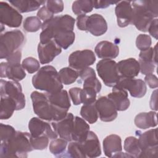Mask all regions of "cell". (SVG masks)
Segmentation results:
<instances>
[{
    "mask_svg": "<svg viewBox=\"0 0 158 158\" xmlns=\"http://www.w3.org/2000/svg\"><path fill=\"white\" fill-rule=\"evenodd\" d=\"M46 4L48 9L53 14L60 13L64 10V2L61 0H49Z\"/></svg>",
    "mask_w": 158,
    "mask_h": 158,
    "instance_id": "45",
    "label": "cell"
},
{
    "mask_svg": "<svg viewBox=\"0 0 158 158\" xmlns=\"http://www.w3.org/2000/svg\"><path fill=\"white\" fill-rule=\"evenodd\" d=\"M152 43L149 35L146 34L139 35L136 40V46L140 51H144L151 47Z\"/></svg>",
    "mask_w": 158,
    "mask_h": 158,
    "instance_id": "44",
    "label": "cell"
},
{
    "mask_svg": "<svg viewBox=\"0 0 158 158\" xmlns=\"http://www.w3.org/2000/svg\"><path fill=\"white\" fill-rule=\"evenodd\" d=\"M61 52L62 48L54 40L44 44L39 43L38 45V58L42 64L50 63Z\"/></svg>",
    "mask_w": 158,
    "mask_h": 158,
    "instance_id": "17",
    "label": "cell"
},
{
    "mask_svg": "<svg viewBox=\"0 0 158 158\" xmlns=\"http://www.w3.org/2000/svg\"><path fill=\"white\" fill-rule=\"evenodd\" d=\"M53 15L54 14L48 9L46 6H42L37 12V17L40 20H43V22L52 18L54 17Z\"/></svg>",
    "mask_w": 158,
    "mask_h": 158,
    "instance_id": "47",
    "label": "cell"
},
{
    "mask_svg": "<svg viewBox=\"0 0 158 158\" xmlns=\"http://www.w3.org/2000/svg\"><path fill=\"white\" fill-rule=\"evenodd\" d=\"M80 80L78 82H83V88H91L97 93L101 89V83L97 78L94 70L91 67H86L78 71Z\"/></svg>",
    "mask_w": 158,
    "mask_h": 158,
    "instance_id": "25",
    "label": "cell"
},
{
    "mask_svg": "<svg viewBox=\"0 0 158 158\" xmlns=\"http://www.w3.org/2000/svg\"><path fill=\"white\" fill-rule=\"evenodd\" d=\"M0 71L1 78H7L15 81H21L26 77L25 70L20 63L1 62Z\"/></svg>",
    "mask_w": 158,
    "mask_h": 158,
    "instance_id": "18",
    "label": "cell"
},
{
    "mask_svg": "<svg viewBox=\"0 0 158 158\" xmlns=\"http://www.w3.org/2000/svg\"><path fill=\"white\" fill-rule=\"evenodd\" d=\"M33 150L30 133L16 131L15 134L9 141L1 142L0 157H27L28 152Z\"/></svg>",
    "mask_w": 158,
    "mask_h": 158,
    "instance_id": "2",
    "label": "cell"
},
{
    "mask_svg": "<svg viewBox=\"0 0 158 158\" xmlns=\"http://www.w3.org/2000/svg\"><path fill=\"white\" fill-rule=\"evenodd\" d=\"M22 58V51L19 50L9 56L6 59L10 63H20Z\"/></svg>",
    "mask_w": 158,
    "mask_h": 158,
    "instance_id": "52",
    "label": "cell"
},
{
    "mask_svg": "<svg viewBox=\"0 0 158 158\" xmlns=\"http://www.w3.org/2000/svg\"><path fill=\"white\" fill-rule=\"evenodd\" d=\"M67 141L62 138L52 139L49 144L50 152L56 157H64L67 146Z\"/></svg>",
    "mask_w": 158,
    "mask_h": 158,
    "instance_id": "37",
    "label": "cell"
},
{
    "mask_svg": "<svg viewBox=\"0 0 158 158\" xmlns=\"http://www.w3.org/2000/svg\"><path fill=\"white\" fill-rule=\"evenodd\" d=\"M22 19V15L16 9L6 2H0L1 24L10 28H17L20 26Z\"/></svg>",
    "mask_w": 158,
    "mask_h": 158,
    "instance_id": "11",
    "label": "cell"
},
{
    "mask_svg": "<svg viewBox=\"0 0 158 158\" xmlns=\"http://www.w3.org/2000/svg\"><path fill=\"white\" fill-rule=\"evenodd\" d=\"M80 115L82 118L89 123L93 124L98 119V113L96 107L95 102L83 104L81 107Z\"/></svg>",
    "mask_w": 158,
    "mask_h": 158,
    "instance_id": "34",
    "label": "cell"
},
{
    "mask_svg": "<svg viewBox=\"0 0 158 158\" xmlns=\"http://www.w3.org/2000/svg\"><path fill=\"white\" fill-rule=\"evenodd\" d=\"M88 16L86 15H80L77 17V28L81 31H86V21Z\"/></svg>",
    "mask_w": 158,
    "mask_h": 158,
    "instance_id": "49",
    "label": "cell"
},
{
    "mask_svg": "<svg viewBox=\"0 0 158 158\" xmlns=\"http://www.w3.org/2000/svg\"><path fill=\"white\" fill-rule=\"evenodd\" d=\"M96 54L102 59H112L116 58L119 54L118 46L108 41L99 42L94 48Z\"/></svg>",
    "mask_w": 158,
    "mask_h": 158,
    "instance_id": "26",
    "label": "cell"
},
{
    "mask_svg": "<svg viewBox=\"0 0 158 158\" xmlns=\"http://www.w3.org/2000/svg\"><path fill=\"white\" fill-rule=\"evenodd\" d=\"M25 36L19 30H13L2 33L0 36V57L6 59L9 56L21 50Z\"/></svg>",
    "mask_w": 158,
    "mask_h": 158,
    "instance_id": "6",
    "label": "cell"
},
{
    "mask_svg": "<svg viewBox=\"0 0 158 158\" xmlns=\"http://www.w3.org/2000/svg\"><path fill=\"white\" fill-rule=\"evenodd\" d=\"M150 107L152 110H157V89L152 92L151 100H150Z\"/></svg>",
    "mask_w": 158,
    "mask_h": 158,
    "instance_id": "53",
    "label": "cell"
},
{
    "mask_svg": "<svg viewBox=\"0 0 158 158\" xmlns=\"http://www.w3.org/2000/svg\"><path fill=\"white\" fill-rule=\"evenodd\" d=\"M58 73L62 83L65 85L72 84L79 77L78 72L70 67L61 69L58 72Z\"/></svg>",
    "mask_w": 158,
    "mask_h": 158,
    "instance_id": "35",
    "label": "cell"
},
{
    "mask_svg": "<svg viewBox=\"0 0 158 158\" xmlns=\"http://www.w3.org/2000/svg\"><path fill=\"white\" fill-rule=\"evenodd\" d=\"M75 20L72 16L65 14L55 16L42 23V31L40 35L41 43H46L53 40V32L58 29L73 31Z\"/></svg>",
    "mask_w": 158,
    "mask_h": 158,
    "instance_id": "5",
    "label": "cell"
},
{
    "mask_svg": "<svg viewBox=\"0 0 158 158\" xmlns=\"http://www.w3.org/2000/svg\"><path fill=\"white\" fill-rule=\"evenodd\" d=\"M115 13L118 27L123 28L131 24L133 8L131 1H118L115 8Z\"/></svg>",
    "mask_w": 158,
    "mask_h": 158,
    "instance_id": "19",
    "label": "cell"
},
{
    "mask_svg": "<svg viewBox=\"0 0 158 158\" xmlns=\"http://www.w3.org/2000/svg\"><path fill=\"white\" fill-rule=\"evenodd\" d=\"M33 87L46 93H52L63 89V85L59 78V73L52 65H44L32 77Z\"/></svg>",
    "mask_w": 158,
    "mask_h": 158,
    "instance_id": "4",
    "label": "cell"
},
{
    "mask_svg": "<svg viewBox=\"0 0 158 158\" xmlns=\"http://www.w3.org/2000/svg\"><path fill=\"white\" fill-rule=\"evenodd\" d=\"M22 65L29 73H33L38 71L40 68L39 61L33 57H28L23 59Z\"/></svg>",
    "mask_w": 158,
    "mask_h": 158,
    "instance_id": "40",
    "label": "cell"
},
{
    "mask_svg": "<svg viewBox=\"0 0 158 158\" xmlns=\"http://www.w3.org/2000/svg\"><path fill=\"white\" fill-rule=\"evenodd\" d=\"M123 148L131 157H139L141 150L137 138L131 136L127 137L124 141Z\"/></svg>",
    "mask_w": 158,
    "mask_h": 158,
    "instance_id": "33",
    "label": "cell"
},
{
    "mask_svg": "<svg viewBox=\"0 0 158 158\" xmlns=\"http://www.w3.org/2000/svg\"><path fill=\"white\" fill-rule=\"evenodd\" d=\"M31 99L35 114L40 118L48 122L62 119L68 113V110L52 104L46 93L34 91L31 94Z\"/></svg>",
    "mask_w": 158,
    "mask_h": 158,
    "instance_id": "3",
    "label": "cell"
},
{
    "mask_svg": "<svg viewBox=\"0 0 158 158\" xmlns=\"http://www.w3.org/2000/svg\"><path fill=\"white\" fill-rule=\"evenodd\" d=\"M42 27L41 20L36 16H30L27 17L23 23L24 30L27 32H36Z\"/></svg>",
    "mask_w": 158,
    "mask_h": 158,
    "instance_id": "39",
    "label": "cell"
},
{
    "mask_svg": "<svg viewBox=\"0 0 158 158\" xmlns=\"http://www.w3.org/2000/svg\"><path fill=\"white\" fill-rule=\"evenodd\" d=\"M72 11L77 16L85 15L93 10V2L91 0L75 1L72 4Z\"/></svg>",
    "mask_w": 158,
    "mask_h": 158,
    "instance_id": "36",
    "label": "cell"
},
{
    "mask_svg": "<svg viewBox=\"0 0 158 158\" xmlns=\"http://www.w3.org/2000/svg\"><path fill=\"white\" fill-rule=\"evenodd\" d=\"M139 64L140 72L143 75L152 73L155 67L157 64V45L154 48L150 47L149 49L141 51L139 54Z\"/></svg>",
    "mask_w": 158,
    "mask_h": 158,
    "instance_id": "15",
    "label": "cell"
},
{
    "mask_svg": "<svg viewBox=\"0 0 158 158\" xmlns=\"http://www.w3.org/2000/svg\"><path fill=\"white\" fill-rule=\"evenodd\" d=\"M74 116L69 112L62 118L57 121L51 122V124L54 130L60 138L67 141H72V133L73 128Z\"/></svg>",
    "mask_w": 158,
    "mask_h": 158,
    "instance_id": "16",
    "label": "cell"
},
{
    "mask_svg": "<svg viewBox=\"0 0 158 158\" xmlns=\"http://www.w3.org/2000/svg\"><path fill=\"white\" fill-rule=\"evenodd\" d=\"M1 96H7L13 99L17 105V110L23 109L26 104L25 97L22 93L21 85L18 81L1 80Z\"/></svg>",
    "mask_w": 158,
    "mask_h": 158,
    "instance_id": "8",
    "label": "cell"
},
{
    "mask_svg": "<svg viewBox=\"0 0 158 158\" xmlns=\"http://www.w3.org/2000/svg\"><path fill=\"white\" fill-rule=\"evenodd\" d=\"M89 131V125L82 118L78 116L74 117L73 128L72 133V141L82 142Z\"/></svg>",
    "mask_w": 158,
    "mask_h": 158,
    "instance_id": "27",
    "label": "cell"
},
{
    "mask_svg": "<svg viewBox=\"0 0 158 158\" xmlns=\"http://www.w3.org/2000/svg\"><path fill=\"white\" fill-rule=\"evenodd\" d=\"M157 25H158V20L156 18L152 20L148 30V31H149V34L156 40H157V36H158Z\"/></svg>",
    "mask_w": 158,
    "mask_h": 158,
    "instance_id": "50",
    "label": "cell"
},
{
    "mask_svg": "<svg viewBox=\"0 0 158 158\" xmlns=\"http://www.w3.org/2000/svg\"><path fill=\"white\" fill-rule=\"evenodd\" d=\"M117 87L123 88L130 93L133 98H141L143 97L147 91L146 84L141 79H135L133 78L121 77L115 85Z\"/></svg>",
    "mask_w": 158,
    "mask_h": 158,
    "instance_id": "14",
    "label": "cell"
},
{
    "mask_svg": "<svg viewBox=\"0 0 158 158\" xmlns=\"http://www.w3.org/2000/svg\"><path fill=\"white\" fill-rule=\"evenodd\" d=\"M138 139L141 150L139 157H154L157 156L158 143L156 128L139 134Z\"/></svg>",
    "mask_w": 158,
    "mask_h": 158,
    "instance_id": "9",
    "label": "cell"
},
{
    "mask_svg": "<svg viewBox=\"0 0 158 158\" xmlns=\"http://www.w3.org/2000/svg\"><path fill=\"white\" fill-rule=\"evenodd\" d=\"M131 3L133 8L131 24L141 31H148L152 20L158 16V1L139 0L131 1Z\"/></svg>",
    "mask_w": 158,
    "mask_h": 158,
    "instance_id": "1",
    "label": "cell"
},
{
    "mask_svg": "<svg viewBox=\"0 0 158 158\" xmlns=\"http://www.w3.org/2000/svg\"><path fill=\"white\" fill-rule=\"evenodd\" d=\"M45 1H33V0H14L9 1L12 4L20 13H25L35 11L40 7L45 4Z\"/></svg>",
    "mask_w": 158,
    "mask_h": 158,
    "instance_id": "31",
    "label": "cell"
},
{
    "mask_svg": "<svg viewBox=\"0 0 158 158\" xmlns=\"http://www.w3.org/2000/svg\"><path fill=\"white\" fill-rule=\"evenodd\" d=\"M103 151L108 157H116L122 152V139L120 136L112 134L107 136L102 142Z\"/></svg>",
    "mask_w": 158,
    "mask_h": 158,
    "instance_id": "23",
    "label": "cell"
},
{
    "mask_svg": "<svg viewBox=\"0 0 158 158\" xmlns=\"http://www.w3.org/2000/svg\"><path fill=\"white\" fill-rule=\"evenodd\" d=\"M67 155L65 157H81L85 158L86 155L82 148L80 142L72 141L68 145Z\"/></svg>",
    "mask_w": 158,
    "mask_h": 158,
    "instance_id": "38",
    "label": "cell"
},
{
    "mask_svg": "<svg viewBox=\"0 0 158 158\" xmlns=\"http://www.w3.org/2000/svg\"><path fill=\"white\" fill-rule=\"evenodd\" d=\"M144 81L151 88H156L158 86L157 77L153 73H149L146 75Z\"/></svg>",
    "mask_w": 158,
    "mask_h": 158,
    "instance_id": "48",
    "label": "cell"
},
{
    "mask_svg": "<svg viewBox=\"0 0 158 158\" xmlns=\"http://www.w3.org/2000/svg\"><path fill=\"white\" fill-rule=\"evenodd\" d=\"M134 123L138 128L143 130L154 127L157 125V113L154 111L141 112L136 115Z\"/></svg>",
    "mask_w": 158,
    "mask_h": 158,
    "instance_id": "29",
    "label": "cell"
},
{
    "mask_svg": "<svg viewBox=\"0 0 158 158\" xmlns=\"http://www.w3.org/2000/svg\"><path fill=\"white\" fill-rule=\"evenodd\" d=\"M75 34L73 31L58 29L53 32V40L62 49H67L75 41Z\"/></svg>",
    "mask_w": 158,
    "mask_h": 158,
    "instance_id": "28",
    "label": "cell"
},
{
    "mask_svg": "<svg viewBox=\"0 0 158 158\" xmlns=\"http://www.w3.org/2000/svg\"><path fill=\"white\" fill-rule=\"evenodd\" d=\"M107 30V24L105 19L99 14L88 16L86 21V31L93 35L99 36L104 35Z\"/></svg>",
    "mask_w": 158,
    "mask_h": 158,
    "instance_id": "21",
    "label": "cell"
},
{
    "mask_svg": "<svg viewBox=\"0 0 158 158\" xmlns=\"http://www.w3.org/2000/svg\"><path fill=\"white\" fill-rule=\"evenodd\" d=\"M68 61L70 67L78 72L93 65L96 61V56L91 50H78L70 54Z\"/></svg>",
    "mask_w": 158,
    "mask_h": 158,
    "instance_id": "10",
    "label": "cell"
},
{
    "mask_svg": "<svg viewBox=\"0 0 158 158\" xmlns=\"http://www.w3.org/2000/svg\"><path fill=\"white\" fill-rule=\"evenodd\" d=\"M117 70L120 77L134 78L139 72V64L135 58H128L119 61L117 63Z\"/></svg>",
    "mask_w": 158,
    "mask_h": 158,
    "instance_id": "22",
    "label": "cell"
},
{
    "mask_svg": "<svg viewBox=\"0 0 158 158\" xmlns=\"http://www.w3.org/2000/svg\"><path fill=\"white\" fill-rule=\"evenodd\" d=\"M49 138L46 136L32 137L31 136V144L35 150H43L47 148Z\"/></svg>",
    "mask_w": 158,
    "mask_h": 158,
    "instance_id": "43",
    "label": "cell"
},
{
    "mask_svg": "<svg viewBox=\"0 0 158 158\" xmlns=\"http://www.w3.org/2000/svg\"><path fill=\"white\" fill-rule=\"evenodd\" d=\"M93 7L95 9H104L107 8L112 4H117L118 1H93Z\"/></svg>",
    "mask_w": 158,
    "mask_h": 158,
    "instance_id": "51",
    "label": "cell"
},
{
    "mask_svg": "<svg viewBox=\"0 0 158 158\" xmlns=\"http://www.w3.org/2000/svg\"><path fill=\"white\" fill-rule=\"evenodd\" d=\"M46 94L52 104L61 109L69 110L71 104L69 95L66 90L61 89L59 91L52 93H46Z\"/></svg>",
    "mask_w": 158,
    "mask_h": 158,
    "instance_id": "30",
    "label": "cell"
},
{
    "mask_svg": "<svg viewBox=\"0 0 158 158\" xmlns=\"http://www.w3.org/2000/svg\"><path fill=\"white\" fill-rule=\"evenodd\" d=\"M80 143L86 157L94 158L101 155L99 138L94 132L89 131L86 139Z\"/></svg>",
    "mask_w": 158,
    "mask_h": 158,
    "instance_id": "20",
    "label": "cell"
},
{
    "mask_svg": "<svg viewBox=\"0 0 158 158\" xmlns=\"http://www.w3.org/2000/svg\"><path fill=\"white\" fill-rule=\"evenodd\" d=\"M28 129L32 137L46 136L50 139H54L58 136L51 124L40 117H33L30 119L28 123Z\"/></svg>",
    "mask_w": 158,
    "mask_h": 158,
    "instance_id": "12",
    "label": "cell"
},
{
    "mask_svg": "<svg viewBox=\"0 0 158 158\" xmlns=\"http://www.w3.org/2000/svg\"><path fill=\"white\" fill-rule=\"evenodd\" d=\"M16 131L10 125L3 123L0 124V138L1 142H6L12 138L15 134Z\"/></svg>",
    "mask_w": 158,
    "mask_h": 158,
    "instance_id": "42",
    "label": "cell"
},
{
    "mask_svg": "<svg viewBox=\"0 0 158 158\" xmlns=\"http://www.w3.org/2000/svg\"><path fill=\"white\" fill-rule=\"evenodd\" d=\"M100 120L104 122L114 120L118 115L117 110L111 99L107 96H101L95 102Z\"/></svg>",
    "mask_w": 158,
    "mask_h": 158,
    "instance_id": "13",
    "label": "cell"
},
{
    "mask_svg": "<svg viewBox=\"0 0 158 158\" xmlns=\"http://www.w3.org/2000/svg\"><path fill=\"white\" fill-rule=\"evenodd\" d=\"M0 105V118L1 120L9 119L12 117L14 112L17 110L15 102L7 96H1Z\"/></svg>",
    "mask_w": 158,
    "mask_h": 158,
    "instance_id": "32",
    "label": "cell"
},
{
    "mask_svg": "<svg viewBox=\"0 0 158 158\" xmlns=\"http://www.w3.org/2000/svg\"><path fill=\"white\" fill-rule=\"evenodd\" d=\"M107 96L112 101L118 111L126 110L130 105L128 91L123 88L114 86L112 92L108 94Z\"/></svg>",
    "mask_w": 158,
    "mask_h": 158,
    "instance_id": "24",
    "label": "cell"
},
{
    "mask_svg": "<svg viewBox=\"0 0 158 158\" xmlns=\"http://www.w3.org/2000/svg\"><path fill=\"white\" fill-rule=\"evenodd\" d=\"M96 91L91 88H83L81 92V103L88 104L94 103L96 101Z\"/></svg>",
    "mask_w": 158,
    "mask_h": 158,
    "instance_id": "41",
    "label": "cell"
},
{
    "mask_svg": "<svg viewBox=\"0 0 158 158\" xmlns=\"http://www.w3.org/2000/svg\"><path fill=\"white\" fill-rule=\"evenodd\" d=\"M81 88L78 87H73L69 89V95L74 105L77 106L81 104Z\"/></svg>",
    "mask_w": 158,
    "mask_h": 158,
    "instance_id": "46",
    "label": "cell"
},
{
    "mask_svg": "<svg viewBox=\"0 0 158 158\" xmlns=\"http://www.w3.org/2000/svg\"><path fill=\"white\" fill-rule=\"evenodd\" d=\"M96 70L104 85L109 87H114L121 78L117 70V62L112 59L99 60L96 65Z\"/></svg>",
    "mask_w": 158,
    "mask_h": 158,
    "instance_id": "7",
    "label": "cell"
}]
</instances>
